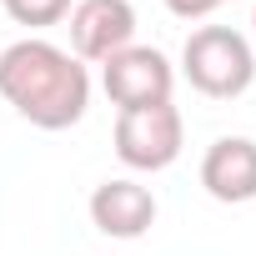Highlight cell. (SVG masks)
Wrapping results in <instances>:
<instances>
[{"instance_id":"6da1fadb","label":"cell","mask_w":256,"mask_h":256,"mask_svg":"<svg viewBox=\"0 0 256 256\" xmlns=\"http://www.w3.org/2000/svg\"><path fill=\"white\" fill-rule=\"evenodd\" d=\"M0 96L40 131H70L90 106V70L56 40L26 36L0 50Z\"/></svg>"},{"instance_id":"7a4b0ae2","label":"cell","mask_w":256,"mask_h":256,"mask_svg":"<svg viewBox=\"0 0 256 256\" xmlns=\"http://www.w3.org/2000/svg\"><path fill=\"white\" fill-rule=\"evenodd\" d=\"M181 76L211 100H236L256 80V50L231 26H201L181 46Z\"/></svg>"},{"instance_id":"3957f363","label":"cell","mask_w":256,"mask_h":256,"mask_svg":"<svg viewBox=\"0 0 256 256\" xmlns=\"http://www.w3.org/2000/svg\"><path fill=\"white\" fill-rule=\"evenodd\" d=\"M181 141H186V120L171 100L116 116V156L131 171H166L181 156Z\"/></svg>"},{"instance_id":"277c9868","label":"cell","mask_w":256,"mask_h":256,"mask_svg":"<svg viewBox=\"0 0 256 256\" xmlns=\"http://www.w3.org/2000/svg\"><path fill=\"white\" fill-rule=\"evenodd\" d=\"M100 86L116 110H141V106H166L176 90V66L156 46H126L110 60H100Z\"/></svg>"},{"instance_id":"5b68a950","label":"cell","mask_w":256,"mask_h":256,"mask_svg":"<svg viewBox=\"0 0 256 256\" xmlns=\"http://www.w3.org/2000/svg\"><path fill=\"white\" fill-rule=\"evenodd\" d=\"M66 20H70V56L80 66H100L116 50L136 46V6L131 0H76Z\"/></svg>"},{"instance_id":"8992f818","label":"cell","mask_w":256,"mask_h":256,"mask_svg":"<svg viewBox=\"0 0 256 256\" xmlns=\"http://www.w3.org/2000/svg\"><path fill=\"white\" fill-rule=\"evenodd\" d=\"M90 221L100 236L136 241L156 226V196H151V186H141L131 176H110L90 191Z\"/></svg>"},{"instance_id":"52a82bcc","label":"cell","mask_w":256,"mask_h":256,"mask_svg":"<svg viewBox=\"0 0 256 256\" xmlns=\"http://www.w3.org/2000/svg\"><path fill=\"white\" fill-rule=\"evenodd\" d=\"M201 186L221 206L256 201V141L251 136H221L201 156Z\"/></svg>"},{"instance_id":"ba28073f","label":"cell","mask_w":256,"mask_h":256,"mask_svg":"<svg viewBox=\"0 0 256 256\" xmlns=\"http://www.w3.org/2000/svg\"><path fill=\"white\" fill-rule=\"evenodd\" d=\"M6 16L16 26H30V30H46V26H60L70 16V0H0Z\"/></svg>"},{"instance_id":"9c48e42d","label":"cell","mask_w":256,"mask_h":256,"mask_svg":"<svg viewBox=\"0 0 256 256\" xmlns=\"http://www.w3.org/2000/svg\"><path fill=\"white\" fill-rule=\"evenodd\" d=\"M216 6H221V0H166V10L181 16V20H206Z\"/></svg>"},{"instance_id":"30bf717a","label":"cell","mask_w":256,"mask_h":256,"mask_svg":"<svg viewBox=\"0 0 256 256\" xmlns=\"http://www.w3.org/2000/svg\"><path fill=\"white\" fill-rule=\"evenodd\" d=\"M251 50H256V10H251Z\"/></svg>"},{"instance_id":"8fae6325","label":"cell","mask_w":256,"mask_h":256,"mask_svg":"<svg viewBox=\"0 0 256 256\" xmlns=\"http://www.w3.org/2000/svg\"><path fill=\"white\" fill-rule=\"evenodd\" d=\"M221 6H226V0H221Z\"/></svg>"}]
</instances>
